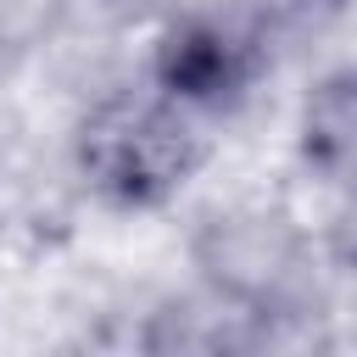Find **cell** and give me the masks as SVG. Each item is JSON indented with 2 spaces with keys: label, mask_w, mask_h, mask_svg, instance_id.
Listing matches in <instances>:
<instances>
[{
  "label": "cell",
  "mask_w": 357,
  "mask_h": 357,
  "mask_svg": "<svg viewBox=\"0 0 357 357\" xmlns=\"http://www.w3.org/2000/svg\"><path fill=\"white\" fill-rule=\"evenodd\" d=\"M324 106H329V117L318 112V100L307 112V151L324 167H340L346 151H351V95H346V84H329L324 89Z\"/></svg>",
  "instance_id": "7a4b0ae2"
},
{
  "label": "cell",
  "mask_w": 357,
  "mask_h": 357,
  "mask_svg": "<svg viewBox=\"0 0 357 357\" xmlns=\"http://www.w3.org/2000/svg\"><path fill=\"white\" fill-rule=\"evenodd\" d=\"M206 156V134L190 100L173 89L117 95L106 100L78 139V162L89 184L123 206H151L173 195Z\"/></svg>",
  "instance_id": "6da1fadb"
},
{
  "label": "cell",
  "mask_w": 357,
  "mask_h": 357,
  "mask_svg": "<svg viewBox=\"0 0 357 357\" xmlns=\"http://www.w3.org/2000/svg\"><path fill=\"white\" fill-rule=\"evenodd\" d=\"M329 6H340V0H329Z\"/></svg>",
  "instance_id": "3957f363"
}]
</instances>
